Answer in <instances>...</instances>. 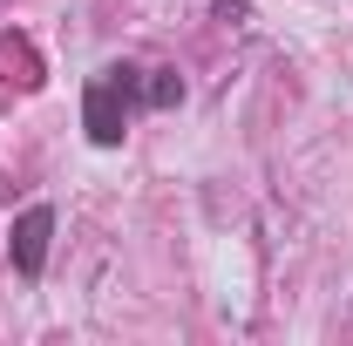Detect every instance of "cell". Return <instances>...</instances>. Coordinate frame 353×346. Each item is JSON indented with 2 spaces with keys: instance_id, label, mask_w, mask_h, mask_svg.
<instances>
[{
  "instance_id": "obj_1",
  "label": "cell",
  "mask_w": 353,
  "mask_h": 346,
  "mask_svg": "<svg viewBox=\"0 0 353 346\" xmlns=\"http://www.w3.org/2000/svg\"><path fill=\"white\" fill-rule=\"evenodd\" d=\"M136 102L150 109V95H143V68L109 61V68L88 82V136H95V143H123V123H130Z\"/></svg>"
},
{
  "instance_id": "obj_2",
  "label": "cell",
  "mask_w": 353,
  "mask_h": 346,
  "mask_svg": "<svg viewBox=\"0 0 353 346\" xmlns=\"http://www.w3.org/2000/svg\"><path fill=\"white\" fill-rule=\"evenodd\" d=\"M48 238H54V211H48V204L21 211L14 238H7V252H14V272H21V278H41V272H48Z\"/></svg>"
}]
</instances>
